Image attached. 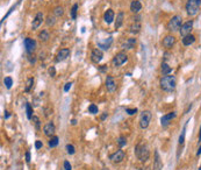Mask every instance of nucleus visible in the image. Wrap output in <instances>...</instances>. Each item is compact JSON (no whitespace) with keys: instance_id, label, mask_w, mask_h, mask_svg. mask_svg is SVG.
I'll list each match as a JSON object with an SVG mask.
<instances>
[{"instance_id":"nucleus-43","label":"nucleus","mask_w":201,"mask_h":170,"mask_svg":"<svg viewBox=\"0 0 201 170\" xmlns=\"http://www.w3.org/2000/svg\"><path fill=\"white\" fill-rule=\"evenodd\" d=\"M71 86H72V83H71V82L66 83V84L64 85V91H65V92H69V91H70V89H71Z\"/></svg>"},{"instance_id":"nucleus-20","label":"nucleus","mask_w":201,"mask_h":170,"mask_svg":"<svg viewBox=\"0 0 201 170\" xmlns=\"http://www.w3.org/2000/svg\"><path fill=\"white\" fill-rule=\"evenodd\" d=\"M136 39L135 37H130V39H128L123 44H122V48L123 49H128V50H130V49H134L135 48V46H136Z\"/></svg>"},{"instance_id":"nucleus-24","label":"nucleus","mask_w":201,"mask_h":170,"mask_svg":"<svg viewBox=\"0 0 201 170\" xmlns=\"http://www.w3.org/2000/svg\"><path fill=\"white\" fill-rule=\"evenodd\" d=\"M194 41H195V36L192 35V34L186 35V36L183 37V44L184 46H191V44L194 43Z\"/></svg>"},{"instance_id":"nucleus-45","label":"nucleus","mask_w":201,"mask_h":170,"mask_svg":"<svg viewBox=\"0 0 201 170\" xmlns=\"http://www.w3.org/2000/svg\"><path fill=\"white\" fill-rule=\"evenodd\" d=\"M99 70H100L101 72H105L107 70V65H101L100 68H99Z\"/></svg>"},{"instance_id":"nucleus-11","label":"nucleus","mask_w":201,"mask_h":170,"mask_svg":"<svg viewBox=\"0 0 201 170\" xmlns=\"http://www.w3.org/2000/svg\"><path fill=\"white\" fill-rule=\"evenodd\" d=\"M102 58H103V53H102L101 49L96 48V49L92 50V53H91V60H92V62H94V63H100Z\"/></svg>"},{"instance_id":"nucleus-5","label":"nucleus","mask_w":201,"mask_h":170,"mask_svg":"<svg viewBox=\"0 0 201 170\" xmlns=\"http://www.w3.org/2000/svg\"><path fill=\"white\" fill-rule=\"evenodd\" d=\"M151 118H152V114L150 111H143L141 114V118H140V127L142 129H147L150 125Z\"/></svg>"},{"instance_id":"nucleus-17","label":"nucleus","mask_w":201,"mask_h":170,"mask_svg":"<svg viewBox=\"0 0 201 170\" xmlns=\"http://www.w3.org/2000/svg\"><path fill=\"white\" fill-rule=\"evenodd\" d=\"M114 18H115V13H114V11L110 9V8H108V9L105 12V14H103V21H105L107 25H110V23L114 21Z\"/></svg>"},{"instance_id":"nucleus-10","label":"nucleus","mask_w":201,"mask_h":170,"mask_svg":"<svg viewBox=\"0 0 201 170\" xmlns=\"http://www.w3.org/2000/svg\"><path fill=\"white\" fill-rule=\"evenodd\" d=\"M55 131H56V127H55V125H54L52 121L47 122V124L44 125V127H43V133H44L45 136H50V138L54 136Z\"/></svg>"},{"instance_id":"nucleus-32","label":"nucleus","mask_w":201,"mask_h":170,"mask_svg":"<svg viewBox=\"0 0 201 170\" xmlns=\"http://www.w3.org/2000/svg\"><path fill=\"white\" fill-rule=\"evenodd\" d=\"M45 23H47V26H54L55 23H56V16L55 15H49L48 18H47V20H45Z\"/></svg>"},{"instance_id":"nucleus-42","label":"nucleus","mask_w":201,"mask_h":170,"mask_svg":"<svg viewBox=\"0 0 201 170\" xmlns=\"http://www.w3.org/2000/svg\"><path fill=\"white\" fill-rule=\"evenodd\" d=\"M64 169L65 170H72V167L69 161H64Z\"/></svg>"},{"instance_id":"nucleus-7","label":"nucleus","mask_w":201,"mask_h":170,"mask_svg":"<svg viewBox=\"0 0 201 170\" xmlns=\"http://www.w3.org/2000/svg\"><path fill=\"white\" fill-rule=\"evenodd\" d=\"M192 29H193V20H190V21L185 22L184 25H181L179 33H180V35L184 37V36H186V35H190L191 32H192Z\"/></svg>"},{"instance_id":"nucleus-29","label":"nucleus","mask_w":201,"mask_h":170,"mask_svg":"<svg viewBox=\"0 0 201 170\" xmlns=\"http://www.w3.org/2000/svg\"><path fill=\"white\" fill-rule=\"evenodd\" d=\"M33 85H34V78H33V77H30V78H28V79H27V83H26V86H24V92H26V93H28V92L31 90Z\"/></svg>"},{"instance_id":"nucleus-27","label":"nucleus","mask_w":201,"mask_h":170,"mask_svg":"<svg viewBox=\"0 0 201 170\" xmlns=\"http://www.w3.org/2000/svg\"><path fill=\"white\" fill-rule=\"evenodd\" d=\"M58 142H59L58 136L54 135V136H51V138H50V140H49V147H50V148H55V147H57V146H58Z\"/></svg>"},{"instance_id":"nucleus-48","label":"nucleus","mask_w":201,"mask_h":170,"mask_svg":"<svg viewBox=\"0 0 201 170\" xmlns=\"http://www.w3.org/2000/svg\"><path fill=\"white\" fill-rule=\"evenodd\" d=\"M71 125H73V126L77 125V120H76V119H72V120H71Z\"/></svg>"},{"instance_id":"nucleus-49","label":"nucleus","mask_w":201,"mask_h":170,"mask_svg":"<svg viewBox=\"0 0 201 170\" xmlns=\"http://www.w3.org/2000/svg\"><path fill=\"white\" fill-rule=\"evenodd\" d=\"M197 155H198V156H200L201 155V146H200V148L198 149V152H197Z\"/></svg>"},{"instance_id":"nucleus-50","label":"nucleus","mask_w":201,"mask_h":170,"mask_svg":"<svg viewBox=\"0 0 201 170\" xmlns=\"http://www.w3.org/2000/svg\"><path fill=\"white\" fill-rule=\"evenodd\" d=\"M199 141H201V127H200V132H199Z\"/></svg>"},{"instance_id":"nucleus-18","label":"nucleus","mask_w":201,"mask_h":170,"mask_svg":"<svg viewBox=\"0 0 201 170\" xmlns=\"http://www.w3.org/2000/svg\"><path fill=\"white\" fill-rule=\"evenodd\" d=\"M162 169H163V163H162L159 153L156 150V152H155V160H154V167H152V170H162Z\"/></svg>"},{"instance_id":"nucleus-26","label":"nucleus","mask_w":201,"mask_h":170,"mask_svg":"<svg viewBox=\"0 0 201 170\" xmlns=\"http://www.w3.org/2000/svg\"><path fill=\"white\" fill-rule=\"evenodd\" d=\"M38 39L41 40V42H47L49 39H50V34L48 30H42L40 34H38Z\"/></svg>"},{"instance_id":"nucleus-3","label":"nucleus","mask_w":201,"mask_h":170,"mask_svg":"<svg viewBox=\"0 0 201 170\" xmlns=\"http://www.w3.org/2000/svg\"><path fill=\"white\" fill-rule=\"evenodd\" d=\"M201 6V0H188L186 4V12L190 16H194L198 14Z\"/></svg>"},{"instance_id":"nucleus-34","label":"nucleus","mask_w":201,"mask_h":170,"mask_svg":"<svg viewBox=\"0 0 201 170\" xmlns=\"http://www.w3.org/2000/svg\"><path fill=\"white\" fill-rule=\"evenodd\" d=\"M3 84H5V86L7 87V89H10L12 87V85H13V79H12V77H5V79H3Z\"/></svg>"},{"instance_id":"nucleus-9","label":"nucleus","mask_w":201,"mask_h":170,"mask_svg":"<svg viewBox=\"0 0 201 170\" xmlns=\"http://www.w3.org/2000/svg\"><path fill=\"white\" fill-rule=\"evenodd\" d=\"M24 48H26V51L30 55L35 51L36 49V41L34 39H30V37H27L24 39Z\"/></svg>"},{"instance_id":"nucleus-52","label":"nucleus","mask_w":201,"mask_h":170,"mask_svg":"<svg viewBox=\"0 0 201 170\" xmlns=\"http://www.w3.org/2000/svg\"><path fill=\"white\" fill-rule=\"evenodd\" d=\"M142 170H147V169H142Z\"/></svg>"},{"instance_id":"nucleus-12","label":"nucleus","mask_w":201,"mask_h":170,"mask_svg":"<svg viewBox=\"0 0 201 170\" xmlns=\"http://www.w3.org/2000/svg\"><path fill=\"white\" fill-rule=\"evenodd\" d=\"M42 22H43V13H42V12H38V13L35 15L34 20H33V23H31V29H33V30L37 29V28H38V27L42 25Z\"/></svg>"},{"instance_id":"nucleus-33","label":"nucleus","mask_w":201,"mask_h":170,"mask_svg":"<svg viewBox=\"0 0 201 170\" xmlns=\"http://www.w3.org/2000/svg\"><path fill=\"white\" fill-rule=\"evenodd\" d=\"M117 145H119L120 148H123V147L127 145V139H126V136L121 135V136L117 139Z\"/></svg>"},{"instance_id":"nucleus-16","label":"nucleus","mask_w":201,"mask_h":170,"mask_svg":"<svg viewBox=\"0 0 201 170\" xmlns=\"http://www.w3.org/2000/svg\"><path fill=\"white\" fill-rule=\"evenodd\" d=\"M105 84H106V89H107L108 92H115L116 83H115V81H114V78L112 76H107L106 77V83Z\"/></svg>"},{"instance_id":"nucleus-36","label":"nucleus","mask_w":201,"mask_h":170,"mask_svg":"<svg viewBox=\"0 0 201 170\" xmlns=\"http://www.w3.org/2000/svg\"><path fill=\"white\" fill-rule=\"evenodd\" d=\"M66 152H68V154L69 155H73L75 153H76V149H75V147H73V145H66Z\"/></svg>"},{"instance_id":"nucleus-40","label":"nucleus","mask_w":201,"mask_h":170,"mask_svg":"<svg viewBox=\"0 0 201 170\" xmlns=\"http://www.w3.org/2000/svg\"><path fill=\"white\" fill-rule=\"evenodd\" d=\"M126 112H127L129 115H134V114L137 113V108H127Z\"/></svg>"},{"instance_id":"nucleus-38","label":"nucleus","mask_w":201,"mask_h":170,"mask_svg":"<svg viewBox=\"0 0 201 170\" xmlns=\"http://www.w3.org/2000/svg\"><path fill=\"white\" fill-rule=\"evenodd\" d=\"M31 120L34 121V124H35V126H36V128H37V129H40V125H41V121H40V118H38V117H36V115H34Z\"/></svg>"},{"instance_id":"nucleus-30","label":"nucleus","mask_w":201,"mask_h":170,"mask_svg":"<svg viewBox=\"0 0 201 170\" xmlns=\"http://www.w3.org/2000/svg\"><path fill=\"white\" fill-rule=\"evenodd\" d=\"M64 14V8L62 6H57L54 8V15L55 16H62Z\"/></svg>"},{"instance_id":"nucleus-14","label":"nucleus","mask_w":201,"mask_h":170,"mask_svg":"<svg viewBox=\"0 0 201 170\" xmlns=\"http://www.w3.org/2000/svg\"><path fill=\"white\" fill-rule=\"evenodd\" d=\"M174 43H176V37L172 36V35H168L163 39V47L166 48V49L172 48L174 46Z\"/></svg>"},{"instance_id":"nucleus-15","label":"nucleus","mask_w":201,"mask_h":170,"mask_svg":"<svg viewBox=\"0 0 201 170\" xmlns=\"http://www.w3.org/2000/svg\"><path fill=\"white\" fill-rule=\"evenodd\" d=\"M70 55V49L69 48H63L58 51L57 56H56V61L57 62H62V61H65Z\"/></svg>"},{"instance_id":"nucleus-47","label":"nucleus","mask_w":201,"mask_h":170,"mask_svg":"<svg viewBox=\"0 0 201 170\" xmlns=\"http://www.w3.org/2000/svg\"><path fill=\"white\" fill-rule=\"evenodd\" d=\"M9 117H10V114H9V112H7V111H6V112H5V119H8Z\"/></svg>"},{"instance_id":"nucleus-28","label":"nucleus","mask_w":201,"mask_h":170,"mask_svg":"<svg viewBox=\"0 0 201 170\" xmlns=\"http://www.w3.org/2000/svg\"><path fill=\"white\" fill-rule=\"evenodd\" d=\"M26 113H27V118L28 120H31L33 119V107L29 103H26Z\"/></svg>"},{"instance_id":"nucleus-1","label":"nucleus","mask_w":201,"mask_h":170,"mask_svg":"<svg viewBox=\"0 0 201 170\" xmlns=\"http://www.w3.org/2000/svg\"><path fill=\"white\" fill-rule=\"evenodd\" d=\"M176 85H177V83H176V77L174 76L168 75V76H163L161 78V87L165 92H172V91H174Z\"/></svg>"},{"instance_id":"nucleus-22","label":"nucleus","mask_w":201,"mask_h":170,"mask_svg":"<svg viewBox=\"0 0 201 170\" xmlns=\"http://www.w3.org/2000/svg\"><path fill=\"white\" fill-rule=\"evenodd\" d=\"M140 30H141V22H140V21L133 22V23L130 25V27H129V32H130L131 34H138Z\"/></svg>"},{"instance_id":"nucleus-13","label":"nucleus","mask_w":201,"mask_h":170,"mask_svg":"<svg viewBox=\"0 0 201 170\" xmlns=\"http://www.w3.org/2000/svg\"><path fill=\"white\" fill-rule=\"evenodd\" d=\"M176 117H177V113H176V112H170V113L163 115V117L161 118V124H162V126H164V127L168 126V125L171 122V120L174 119Z\"/></svg>"},{"instance_id":"nucleus-8","label":"nucleus","mask_w":201,"mask_h":170,"mask_svg":"<svg viewBox=\"0 0 201 170\" xmlns=\"http://www.w3.org/2000/svg\"><path fill=\"white\" fill-rule=\"evenodd\" d=\"M124 156H126L124 152H123L122 149H119V150H116L115 153H113V154L109 156V160H110L113 163H121V162L124 160Z\"/></svg>"},{"instance_id":"nucleus-35","label":"nucleus","mask_w":201,"mask_h":170,"mask_svg":"<svg viewBox=\"0 0 201 170\" xmlns=\"http://www.w3.org/2000/svg\"><path fill=\"white\" fill-rule=\"evenodd\" d=\"M98 106L97 105H94V104H91L90 106H89V112L91 113V114H97L98 113Z\"/></svg>"},{"instance_id":"nucleus-25","label":"nucleus","mask_w":201,"mask_h":170,"mask_svg":"<svg viewBox=\"0 0 201 170\" xmlns=\"http://www.w3.org/2000/svg\"><path fill=\"white\" fill-rule=\"evenodd\" d=\"M161 71H162V75L163 76H168V75H170L171 74V71H172V68L168 64V63H162V68H161Z\"/></svg>"},{"instance_id":"nucleus-41","label":"nucleus","mask_w":201,"mask_h":170,"mask_svg":"<svg viewBox=\"0 0 201 170\" xmlns=\"http://www.w3.org/2000/svg\"><path fill=\"white\" fill-rule=\"evenodd\" d=\"M43 147V143H42V141H40V140H36L35 141V148L36 149H41Z\"/></svg>"},{"instance_id":"nucleus-51","label":"nucleus","mask_w":201,"mask_h":170,"mask_svg":"<svg viewBox=\"0 0 201 170\" xmlns=\"http://www.w3.org/2000/svg\"><path fill=\"white\" fill-rule=\"evenodd\" d=\"M199 170H201V167H200V168H199Z\"/></svg>"},{"instance_id":"nucleus-23","label":"nucleus","mask_w":201,"mask_h":170,"mask_svg":"<svg viewBox=\"0 0 201 170\" xmlns=\"http://www.w3.org/2000/svg\"><path fill=\"white\" fill-rule=\"evenodd\" d=\"M123 20H124V13L123 12H119L117 15H116V20H115V29H119L122 26Z\"/></svg>"},{"instance_id":"nucleus-39","label":"nucleus","mask_w":201,"mask_h":170,"mask_svg":"<svg viewBox=\"0 0 201 170\" xmlns=\"http://www.w3.org/2000/svg\"><path fill=\"white\" fill-rule=\"evenodd\" d=\"M48 72H49V75H50L51 77H55V76H56V69H55V67H50V68L48 69Z\"/></svg>"},{"instance_id":"nucleus-31","label":"nucleus","mask_w":201,"mask_h":170,"mask_svg":"<svg viewBox=\"0 0 201 170\" xmlns=\"http://www.w3.org/2000/svg\"><path fill=\"white\" fill-rule=\"evenodd\" d=\"M78 4H75L71 8V19L72 20H76L77 19V12H78Z\"/></svg>"},{"instance_id":"nucleus-44","label":"nucleus","mask_w":201,"mask_h":170,"mask_svg":"<svg viewBox=\"0 0 201 170\" xmlns=\"http://www.w3.org/2000/svg\"><path fill=\"white\" fill-rule=\"evenodd\" d=\"M26 162L27 163L30 162V152H26Z\"/></svg>"},{"instance_id":"nucleus-19","label":"nucleus","mask_w":201,"mask_h":170,"mask_svg":"<svg viewBox=\"0 0 201 170\" xmlns=\"http://www.w3.org/2000/svg\"><path fill=\"white\" fill-rule=\"evenodd\" d=\"M112 42H113V37H108V39H106L103 41H99L98 42V47L101 48L102 50H108L110 44H112Z\"/></svg>"},{"instance_id":"nucleus-37","label":"nucleus","mask_w":201,"mask_h":170,"mask_svg":"<svg viewBox=\"0 0 201 170\" xmlns=\"http://www.w3.org/2000/svg\"><path fill=\"white\" fill-rule=\"evenodd\" d=\"M185 132H186V126L184 127V129H183V132H181V134L179 136V145L180 146L184 145V141H185Z\"/></svg>"},{"instance_id":"nucleus-4","label":"nucleus","mask_w":201,"mask_h":170,"mask_svg":"<svg viewBox=\"0 0 201 170\" xmlns=\"http://www.w3.org/2000/svg\"><path fill=\"white\" fill-rule=\"evenodd\" d=\"M181 20L183 16L181 15H174L170 19V21L168 22V30L170 32H177L178 29H180L181 27Z\"/></svg>"},{"instance_id":"nucleus-46","label":"nucleus","mask_w":201,"mask_h":170,"mask_svg":"<svg viewBox=\"0 0 201 170\" xmlns=\"http://www.w3.org/2000/svg\"><path fill=\"white\" fill-rule=\"evenodd\" d=\"M107 117H108V114H107V113H103V114H102V115H101L100 120H101V121H103V120H105V119H106V118H107Z\"/></svg>"},{"instance_id":"nucleus-2","label":"nucleus","mask_w":201,"mask_h":170,"mask_svg":"<svg viewBox=\"0 0 201 170\" xmlns=\"http://www.w3.org/2000/svg\"><path fill=\"white\" fill-rule=\"evenodd\" d=\"M135 155L141 162H147L150 157V152L145 145H137L135 147Z\"/></svg>"},{"instance_id":"nucleus-6","label":"nucleus","mask_w":201,"mask_h":170,"mask_svg":"<svg viewBox=\"0 0 201 170\" xmlns=\"http://www.w3.org/2000/svg\"><path fill=\"white\" fill-rule=\"evenodd\" d=\"M127 61H128V56H127V54H126V53H123V51H121V53H117V54L114 56V58H113L112 63H113V65H114V67H121V65H122V64H124Z\"/></svg>"},{"instance_id":"nucleus-21","label":"nucleus","mask_w":201,"mask_h":170,"mask_svg":"<svg viewBox=\"0 0 201 170\" xmlns=\"http://www.w3.org/2000/svg\"><path fill=\"white\" fill-rule=\"evenodd\" d=\"M142 9V4H141V1L140 0H134V1H131V4H130V11L133 12V13H138Z\"/></svg>"}]
</instances>
